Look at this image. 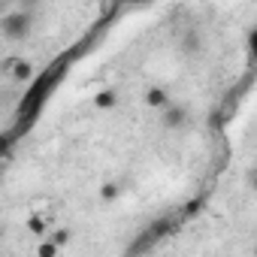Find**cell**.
<instances>
[{
	"instance_id": "cell-9",
	"label": "cell",
	"mask_w": 257,
	"mask_h": 257,
	"mask_svg": "<svg viewBox=\"0 0 257 257\" xmlns=\"http://www.w3.org/2000/svg\"><path fill=\"white\" fill-rule=\"evenodd\" d=\"M70 236H73L70 230H58V233H52V239H49V242H52L55 248H64V245L70 242Z\"/></svg>"
},
{
	"instance_id": "cell-7",
	"label": "cell",
	"mask_w": 257,
	"mask_h": 257,
	"mask_svg": "<svg viewBox=\"0 0 257 257\" xmlns=\"http://www.w3.org/2000/svg\"><path fill=\"white\" fill-rule=\"evenodd\" d=\"M10 70H13V76H16L19 82H28V79L34 76V67H31L28 61H22V58H19V61H10Z\"/></svg>"
},
{
	"instance_id": "cell-6",
	"label": "cell",
	"mask_w": 257,
	"mask_h": 257,
	"mask_svg": "<svg viewBox=\"0 0 257 257\" xmlns=\"http://www.w3.org/2000/svg\"><path fill=\"white\" fill-rule=\"evenodd\" d=\"M146 103L155 106V109H167V106H170V94H167L164 88H149V91H146Z\"/></svg>"
},
{
	"instance_id": "cell-1",
	"label": "cell",
	"mask_w": 257,
	"mask_h": 257,
	"mask_svg": "<svg viewBox=\"0 0 257 257\" xmlns=\"http://www.w3.org/2000/svg\"><path fill=\"white\" fill-rule=\"evenodd\" d=\"M64 70H67V64H64V58H61L55 67H49L46 73H40V79L34 82V88L28 91V97H25V100H22V106H19V115H22L25 121H28V118L43 106V100H46V97H49V91L58 85V79L64 76Z\"/></svg>"
},
{
	"instance_id": "cell-5",
	"label": "cell",
	"mask_w": 257,
	"mask_h": 257,
	"mask_svg": "<svg viewBox=\"0 0 257 257\" xmlns=\"http://www.w3.org/2000/svg\"><path fill=\"white\" fill-rule=\"evenodd\" d=\"M115 103H118V91L115 88H103V91L94 94V106L97 109H112Z\"/></svg>"
},
{
	"instance_id": "cell-2",
	"label": "cell",
	"mask_w": 257,
	"mask_h": 257,
	"mask_svg": "<svg viewBox=\"0 0 257 257\" xmlns=\"http://www.w3.org/2000/svg\"><path fill=\"white\" fill-rule=\"evenodd\" d=\"M31 4L28 7H13L10 10V16L4 19V25H0V31H4V37L7 40H13V43H19V40H25L28 34H31V25H34V16H31Z\"/></svg>"
},
{
	"instance_id": "cell-4",
	"label": "cell",
	"mask_w": 257,
	"mask_h": 257,
	"mask_svg": "<svg viewBox=\"0 0 257 257\" xmlns=\"http://www.w3.org/2000/svg\"><path fill=\"white\" fill-rule=\"evenodd\" d=\"M200 49H203L200 34H197V31H185V34H182V52H185V55H197Z\"/></svg>"
},
{
	"instance_id": "cell-8",
	"label": "cell",
	"mask_w": 257,
	"mask_h": 257,
	"mask_svg": "<svg viewBox=\"0 0 257 257\" xmlns=\"http://www.w3.org/2000/svg\"><path fill=\"white\" fill-rule=\"evenodd\" d=\"M28 230H31V233H37V236H43V233H46V218L31 215V218H28Z\"/></svg>"
},
{
	"instance_id": "cell-3",
	"label": "cell",
	"mask_w": 257,
	"mask_h": 257,
	"mask_svg": "<svg viewBox=\"0 0 257 257\" xmlns=\"http://www.w3.org/2000/svg\"><path fill=\"white\" fill-rule=\"evenodd\" d=\"M161 124L167 127V131H179V127L188 124V109L179 106V103H170V106L161 112Z\"/></svg>"
},
{
	"instance_id": "cell-10",
	"label": "cell",
	"mask_w": 257,
	"mask_h": 257,
	"mask_svg": "<svg viewBox=\"0 0 257 257\" xmlns=\"http://www.w3.org/2000/svg\"><path fill=\"white\" fill-rule=\"evenodd\" d=\"M37 257H58V248L46 239V242H40V248H37Z\"/></svg>"
},
{
	"instance_id": "cell-11",
	"label": "cell",
	"mask_w": 257,
	"mask_h": 257,
	"mask_svg": "<svg viewBox=\"0 0 257 257\" xmlns=\"http://www.w3.org/2000/svg\"><path fill=\"white\" fill-rule=\"evenodd\" d=\"M100 197H103V200H115V197H118V185H115V182H112V185H103V188H100Z\"/></svg>"
}]
</instances>
